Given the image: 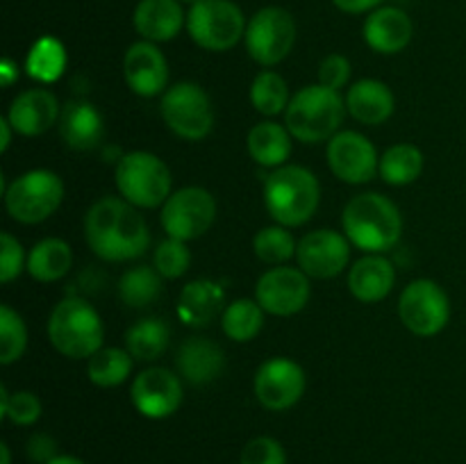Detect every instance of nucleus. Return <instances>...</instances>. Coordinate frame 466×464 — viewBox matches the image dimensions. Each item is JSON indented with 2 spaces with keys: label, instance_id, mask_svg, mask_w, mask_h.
<instances>
[{
  "label": "nucleus",
  "instance_id": "a878e982",
  "mask_svg": "<svg viewBox=\"0 0 466 464\" xmlns=\"http://www.w3.org/2000/svg\"><path fill=\"white\" fill-rule=\"evenodd\" d=\"M226 305V294L221 285L214 280H194L182 289L180 300H177V317L182 323L191 328L209 326L218 314H223Z\"/></svg>",
  "mask_w": 466,
  "mask_h": 464
},
{
  "label": "nucleus",
  "instance_id": "c9c22d12",
  "mask_svg": "<svg viewBox=\"0 0 466 464\" xmlns=\"http://www.w3.org/2000/svg\"><path fill=\"white\" fill-rule=\"evenodd\" d=\"M299 244L294 241L291 232L285 226H267L255 235L253 250L264 264H276L282 267L296 255Z\"/></svg>",
  "mask_w": 466,
  "mask_h": 464
},
{
  "label": "nucleus",
  "instance_id": "c85d7f7f",
  "mask_svg": "<svg viewBox=\"0 0 466 464\" xmlns=\"http://www.w3.org/2000/svg\"><path fill=\"white\" fill-rule=\"evenodd\" d=\"M171 341V328L164 318L148 317L139 318L126 332V348L139 362H155Z\"/></svg>",
  "mask_w": 466,
  "mask_h": 464
},
{
  "label": "nucleus",
  "instance_id": "dca6fc26",
  "mask_svg": "<svg viewBox=\"0 0 466 464\" xmlns=\"http://www.w3.org/2000/svg\"><path fill=\"white\" fill-rule=\"evenodd\" d=\"M132 405L146 419H167L182 405V380L164 367H150L132 382Z\"/></svg>",
  "mask_w": 466,
  "mask_h": 464
},
{
  "label": "nucleus",
  "instance_id": "20e7f679",
  "mask_svg": "<svg viewBox=\"0 0 466 464\" xmlns=\"http://www.w3.org/2000/svg\"><path fill=\"white\" fill-rule=\"evenodd\" d=\"M346 116V100L339 91L323 85L303 86L291 96L285 109V126L303 144L330 141Z\"/></svg>",
  "mask_w": 466,
  "mask_h": 464
},
{
  "label": "nucleus",
  "instance_id": "4c0bfd02",
  "mask_svg": "<svg viewBox=\"0 0 466 464\" xmlns=\"http://www.w3.org/2000/svg\"><path fill=\"white\" fill-rule=\"evenodd\" d=\"M153 264L167 280H176V277L185 276L187 268H189L191 264V253L189 248H187V241L168 237V239L162 241V244L157 246V250H155Z\"/></svg>",
  "mask_w": 466,
  "mask_h": 464
},
{
  "label": "nucleus",
  "instance_id": "ea45409f",
  "mask_svg": "<svg viewBox=\"0 0 466 464\" xmlns=\"http://www.w3.org/2000/svg\"><path fill=\"white\" fill-rule=\"evenodd\" d=\"M241 464H287L282 444L273 437H255L241 450Z\"/></svg>",
  "mask_w": 466,
  "mask_h": 464
},
{
  "label": "nucleus",
  "instance_id": "423d86ee",
  "mask_svg": "<svg viewBox=\"0 0 466 464\" xmlns=\"http://www.w3.org/2000/svg\"><path fill=\"white\" fill-rule=\"evenodd\" d=\"M114 180L121 198L135 207L155 209L171 196V171L164 159L146 150L123 155L114 171Z\"/></svg>",
  "mask_w": 466,
  "mask_h": 464
},
{
  "label": "nucleus",
  "instance_id": "6e6552de",
  "mask_svg": "<svg viewBox=\"0 0 466 464\" xmlns=\"http://www.w3.org/2000/svg\"><path fill=\"white\" fill-rule=\"evenodd\" d=\"M248 21L232 0H198L187 12V32L200 48L226 53L246 35Z\"/></svg>",
  "mask_w": 466,
  "mask_h": 464
},
{
  "label": "nucleus",
  "instance_id": "0eeeda50",
  "mask_svg": "<svg viewBox=\"0 0 466 464\" xmlns=\"http://www.w3.org/2000/svg\"><path fill=\"white\" fill-rule=\"evenodd\" d=\"M3 196L5 209L14 221L35 226L57 212L64 200V182L48 168H35L5 187Z\"/></svg>",
  "mask_w": 466,
  "mask_h": 464
},
{
  "label": "nucleus",
  "instance_id": "6ab92c4d",
  "mask_svg": "<svg viewBox=\"0 0 466 464\" xmlns=\"http://www.w3.org/2000/svg\"><path fill=\"white\" fill-rule=\"evenodd\" d=\"M59 103L53 91L36 86V89L21 91L12 100L7 112V121L14 130L23 136H39L48 132L59 121Z\"/></svg>",
  "mask_w": 466,
  "mask_h": 464
},
{
  "label": "nucleus",
  "instance_id": "79ce46f5",
  "mask_svg": "<svg viewBox=\"0 0 466 464\" xmlns=\"http://www.w3.org/2000/svg\"><path fill=\"white\" fill-rule=\"evenodd\" d=\"M350 80V62L339 53H332L319 64V85L341 91Z\"/></svg>",
  "mask_w": 466,
  "mask_h": 464
},
{
  "label": "nucleus",
  "instance_id": "72a5a7b5",
  "mask_svg": "<svg viewBox=\"0 0 466 464\" xmlns=\"http://www.w3.org/2000/svg\"><path fill=\"white\" fill-rule=\"evenodd\" d=\"M132 359L135 358L127 353V348H100L89 358L86 376L98 387H118L130 376Z\"/></svg>",
  "mask_w": 466,
  "mask_h": 464
},
{
  "label": "nucleus",
  "instance_id": "473e14b6",
  "mask_svg": "<svg viewBox=\"0 0 466 464\" xmlns=\"http://www.w3.org/2000/svg\"><path fill=\"white\" fill-rule=\"evenodd\" d=\"M27 76L35 77L41 85H50V82L59 80L66 68V50H64L62 41L55 36H41L36 44L32 45L27 53Z\"/></svg>",
  "mask_w": 466,
  "mask_h": 464
},
{
  "label": "nucleus",
  "instance_id": "39448f33",
  "mask_svg": "<svg viewBox=\"0 0 466 464\" xmlns=\"http://www.w3.org/2000/svg\"><path fill=\"white\" fill-rule=\"evenodd\" d=\"M48 339L64 358L89 359L96 350L103 348L105 328L94 305L77 296H68L50 312Z\"/></svg>",
  "mask_w": 466,
  "mask_h": 464
},
{
  "label": "nucleus",
  "instance_id": "aec40b11",
  "mask_svg": "<svg viewBox=\"0 0 466 464\" xmlns=\"http://www.w3.org/2000/svg\"><path fill=\"white\" fill-rule=\"evenodd\" d=\"M412 18L399 7H378L367 16L362 27L369 48L380 55H396L412 41Z\"/></svg>",
  "mask_w": 466,
  "mask_h": 464
},
{
  "label": "nucleus",
  "instance_id": "f704fd0d",
  "mask_svg": "<svg viewBox=\"0 0 466 464\" xmlns=\"http://www.w3.org/2000/svg\"><path fill=\"white\" fill-rule=\"evenodd\" d=\"M289 86L276 71H262L250 85V103L264 116H276L289 105Z\"/></svg>",
  "mask_w": 466,
  "mask_h": 464
},
{
  "label": "nucleus",
  "instance_id": "e433bc0d",
  "mask_svg": "<svg viewBox=\"0 0 466 464\" xmlns=\"http://www.w3.org/2000/svg\"><path fill=\"white\" fill-rule=\"evenodd\" d=\"M27 348V328L21 314L9 305H0V364L9 367L23 358Z\"/></svg>",
  "mask_w": 466,
  "mask_h": 464
},
{
  "label": "nucleus",
  "instance_id": "7ed1b4c3",
  "mask_svg": "<svg viewBox=\"0 0 466 464\" xmlns=\"http://www.w3.org/2000/svg\"><path fill=\"white\" fill-rule=\"evenodd\" d=\"M321 200V185L305 166L285 164L273 168L264 182V205L278 226L299 227L314 217Z\"/></svg>",
  "mask_w": 466,
  "mask_h": 464
},
{
  "label": "nucleus",
  "instance_id": "cd10ccee",
  "mask_svg": "<svg viewBox=\"0 0 466 464\" xmlns=\"http://www.w3.org/2000/svg\"><path fill=\"white\" fill-rule=\"evenodd\" d=\"M27 273L39 282H55L66 276L73 267V250L71 246L57 237L41 239L39 244L32 246L27 255Z\"/></svg>",
  "mask_w": 466,
  "mask_h": 464
},
{
  "label": "nucleus",
  "instance_id": "9b49d317",
  "mask_svg": "<svg viewBox=\"0 0 466 464\" xmlns=\"http://www.w3.org/2000/svg\"><path fill=\"white\" fill-rule=\"evenodd\" d=\"M162 226L168 237L194 241L203 237L217 218V200L203 187H185L168 196L162 205Z\"/></svg>",
  "mask_w": 466,
  "mask_h": 464
},
{
  "label": "nucleus",
  "instance_id": "f8f14e48",
  "mask_svg": "<svg viewBox=\"0 0 466 464\" xmlns=\"http://www.w3.org/2000/svg\"><path fill=\"white\" fill-rule=\"evenodd\" d=\"M399 317L414 335L432 337L449 323L451 300L435 280H414L400 294Z\"/></svg>",
  "mask_w": 466,
  "mask_h": 464
},
{
  "label": "nucleus",
  "instance_id": "09e8293b",
  "mask_svg": "<svg viewBox=\"0 0 466 464\" xmlns=\"http://www.w3.org/2000/svg\"><path fill=\"white\" fill-rule=\"evenodd\" d=\"M0 458H3V464H12V455H9V446L5 444H0Z\"/></svg>",
  "mask_w": 466,
  "mask_h": 464
},
{
  "label": "nucleus",
  "instance_id": "a18cd8bd",
  "mask_svg": "<svg viewBox=\"0 0 466 464\" xmlns=\"http://www.w3.org/2000/svg\"><path fill=\"white\" fill-rule=\"evenodd\" d=\"M0 73H3V86H12V82L18 77V68L9 59H5L3 66H0Z\"/></svg>",
  "mask_w": 466,
  "mask_h": 464
},
{
  "label": "nucleus",
  "instance_id": "a211bd4d",
  "mask_svg": "<svg viewBox=\"0 0 466 464\" xmlns=\"http://www.w3.org/2000/svg\"><path fill=\"white\" fill-rule=\"evenodd\" d=\"M123 77L137 96L153 98L164 91L168 82V64L162 50L153 41H137L123 57Z\"/></svg>",
  "mask_w": 466,
  "mask_h": 464
},
{
  "label": "nucleus",
  "instance_id": "f3484780",
  "mask_svg": "<svg viewBox=\"0 0 466 464\" xmlns=\"http://www.w3.org/2000/svg\"><path fill=\"white\" fill-rule=\"evenodd\" d=\"M300 271L317 280L339 276L350 259V241L337 230H314L299 241L296 248Z\"/></svg>",
  "mask_w": 466,
  "mask_h": 464
},
{
  "label": "nucleus",
  "instance_id": "9d476101",
  "mask_svg": "<svg viewBox=\"0 0 466 464\" xmlns=\"http://www.w3.org/2000/svg\"><path fill=\"white\" fill-rule=\"evenodd\" d=\"M246 50L262 66H276L296 44V21L285 7H262L246 25Z\"/></svg>",
  "mask_w": 466,
  "mask_h": 464
},
{
  "label": "nucleus",
  "instance_id": "ddd939ff",
  "mask_svg": "<svg viewBox=\"0 0 466 464\" xmlns=\"http://www.w3.org/2000/svg\"><path fill=\"white\" fill-rule=\"evenodd\" d=\"M305 371L299 362L289 358H271L255 373V396L262 408L271 412H285L294 408L305 394Z\"/></svg>",
  "mask_w": 466,
  "mask_h": 464
},
{
  "label": "nucleus",
  "instance_id": "7c9ffc66",
  "mask_svg": "<svg viewBox=\"0 0 466 464\" xmlns=\"http://www.w3.org/2000/svg\"><path fill=\"white\" fill-rule=\"evenodd\" d=\"M162 294V273L155 267H132L118 280V296L127 308H148Z\"/></svg>",
  "mask_w": 466,
  "mask_h": 464
},
{
  "label": "nucleus",
  "instance_id": "2eb2a0df",
  "mask_svg": "<svg viewBox=\"0 0 466 464\" xmlns=\"http://www.w3.org/2000/svg\"><path fill=\"white\" fill-rule=\"evenodd\" d=\"M309 294V276L300 268L276 267L268 268L255 287V300L262 305L264 312L273 317H291L299 314L308 305Z\"/></svg>",
  "mask_w": 466,
  "mask_h": 464
},
{
  "label": "nucleus",
  "instance_id": "49530a36",
  "mask_svg": "<svg viewBox=\"0 0 466 464\" xmlns=\"http://www.w3.org/2000/svg\"><path fill=\"white\" fill-rule=\"evenodd\" d=\"M12 123L7 121V116L5 118H0V132H3V141H0V150H3V153H7V148H9V144H12Z\"/></svg>",
  "mask_w": 466,
  "mask_h": 464
},
{
  "label": "nucleus",
  "instance_id": "58836bf2",
  "mask_svg": "<svg viewBox=\"0 0 466 464\" xmlns=\"http://www.w3.org/2000/svg\"><path fill=\"white\" fill-rule=\"evenodd\" d=\"M0 417L9 419L16 426H32L41 417V400L32 391H16L9 394L7 405L0 409Z\"/></svg>",
  "mask_w": 466,
  "mask_h": 464
},
{
  "label": "nucleus",
  "instance_id": "8fccbe9b",
  "mask_svg": "<svg viewBox=\"0 0 466 464\" xmlns=\"http://www.w3.org/2000/svg\"><path fill=\"white\" fill-rule=\"evenodd\" d=\"M180 3H189V5H194V3H198V0H180Z\"/></svg>",
  "mask_w": 466,
  "mask_h": 464
},
{
  "label": "nucleus",
  "instance_id": "b1692460",
  "mask_svg": "<svg viewBox=\"0 0 466 464\" xmlns=\"http://www.w3.org/2000/svg\"><path fill=\"white\" fill-rule=\"evenodd\" d=\"M396 268L385 255L369 253L353 264L349 273V289L362 303H378L394 289Z\"/></svg>",
  "mask_w": 466,
  "mask_h": 464
},
{
  "label": "nucleus",
  "instance_id": "5701e85b",
  "mask_svg": "<svg viewBox=\"0 0 466 464\" xmlns=\"http://www.w3.org/2000/svg\"><path fill=\"white\" fill-rule=\"evenodd\" d=\"M59 135L73 150L98 148L105 136V121L86 100H71L59 114Z\"/></svg>",
  "mask_w": 466,
  "mask_h": 464
},
{
  "label": "nucleus",
  "instance_id": "1a4fd4ad",
  "mask_svg": "<svg viewBox=\"0 0 466 464\" xmlns=\"http://www.w3.org/2000/svg\"><path fill=\"white\" fill-rule=\"evenodd\" d=\"M162 116L180 139L200 141L212 132L214 107L208 91L196 82H177L162 96Z\"/></svg>",
  "mask_w": 466,
  "mask_h": 464
},
{
  "label": "nucleus",
  "instance_id": "f257e3e1",
  "mask_svg": "<svg viewBox=\"0 0 466 464\" xmlns=\"http://www.w3.org/2000/svg\"><path fill=\"white\" fill-rule=\"evenodd\" d=\"M85 239L105 262H127L146 253L150 232L135 205L126 198L105 196L86 212Z\"/></svg>",
  "mask_w": 466,
  "mask_h": 464
},
{
  "label": "nucleus",
  "instance_id": "f03ea898",
  "mask_svg": "<svg viewBox=\"0 0 466 464\" xmlns=\"http://www.w3.org/2000/svg\"><path fill=\"white\" fill-rule=\"evenodd\" d=\"M346 239L367 253H385L399 244L403 235V217L394 200L369 191L349 200L341 214Z\"/></svg>",
  "mask_w": 466,
  "mask_h": 464
},
{
  "label": "nucleus",
  "instance_id": "c756f323",
  "mask_svg": "<svg viewBox=\"0 0 466 464\" xmlns=\"http://www.w3.org/2000/svg\"><path fill=\"white\" fill-rule=\"evenodd\" d=\"M423 171V153L414 144H396L387 148L380 157L382 180L391 187L412 185Z\"/></svg>",
  "mask_w": 466,
  "mask_h": 464
},
{
  "label": "nucleus",
  "instance_id": "2f4dec72",
  "mask_svg": "<svg viewBox=\"0 0 466 464\" xmlns=\"http://www.w3.org/2000/svg\"><path fill=\"white\" fill-rule=\"evenodd\" d=\"M264 326V309L258 300L239 298L232 300L221 314V328L228 339L250 341L259 335Z\"/></svg>",
  "mask_w": 466,
  "mask_h": 464
},
{
  "label": "nucleus",
  "instance_id": "393cba45",
  "mask_svg": "<svg viewBox=\"0 0 466 464\" xmlns=\"http://www.w3.org/2000/svg\"><path fill=\"white\" fill-rule=\"evenodd\" d=\"M394 105L396 100L390 86L373 77L355 82L346 94V109L355 121L364 123V126L385 123L394 114Z\"/></svg>",
  "mask_w": 466,
  "mask_h": 464
},
{
  "label": "nucleus",
  "instance_id": "a19ab883",
  "mask_svg": "<svg viewBox=\"0 0 466 464\" xmlns=\"http://www.w3.org/2000/svg\"><path fill=\"white\" fill-rule=\"evenodd\" d=\"M23 264H27L21 241L9 232H0V282H12L21 276Z\"/></svg>",
  "mask_w": 466,
  "mask_h": 464
},
{
  "label": "nucleus",
  "instance_id": "37998d69",
  "mask_svg": "<svg viewBox=\"0 0 466 464\" xmlns=\"http://www.w3.org/2000/svg\"><path fill=\"white\" fill-rule=\"evenodd\" d=\"M55 450H57V444H55L53 437L44 435V432H39V435H32L30 441H27V455H30L32 462L48 464L50 459L57 455Z\"/></svg>",
  "mask_w": 466,
  "mask_h": 464
},
{
  "label": "nucleus",
  "instance_id": "4be33fe9",
  "mask_svg": "<svg viewBox=\"0 0 466 464\" xmlns=\"http://www.w3.org/2000/svg\"><path fill=\"white\" fill-rule=\"evenodd\" d=\"M132 23L141 39L162 44L180 35L182 25H187V14L180 0H139Z\"/></svg>",
  "mask_w": 466,
  "mask_h": 464
},
{
  "label": "nucleus",
  "instance_id": "bb28decb",
  "mask_svg": "<svg viewBox=\"0 0 466 464\" xmlns=\"http://www.w3.org/2000/svg\"><path fill=\"white\" fill-rule=\"evenodd\" d=\"M246 146L253 162H258L259 166L280 168L291 155V132L280 123L262 121L250 127Z\"/></svg>",
  "mask_w": 466,
  "mask_h": 464
},
{
  "label": "nucleus",
  "instance_id": "de8ad7c7",
  "mask_svg": "<svg viewBox=\"0 0 466 464\" xmlns=\"http://www.w3.org/2000/svg\"><path fill=\"white\" fill-rule=\"evenodd\" d=\"M48 464H85V462L77 458H73V455H55Z\"/></svg>",
  "mask_w": 466,
  "mask_h": 464
},
{
  "label": "nucleus",
  "instance_id": "c03bdc74",
  "mask_svg": "<svg viewBox=\"0 0 466 464\" xmlns=\"http://www.w3.org/2000/svg\"><path fill=\"white\" fill-rule=\"evenodd\" d=\"M332 3H335L337 9L346 14H364L380 7L382 0H332Z\"/></svg>",
  "mask_w": 466,
  "mask_h": 464
},
{
  "label": "nucleus",
  "instance_id": "412c9836",
  "mask_svg": "<svg viewBox=\"0 0 466 464\" xmlns=\"http://www.w3.org/2000/svg\"><path fill=\"white\" fill-rule=\"evenodd\" d=\"M223 367H226V355L221 346L208 337H189L182 341L176 353L177 376L191 385H209L221 376Z\"/></svg>",
  "mask_w": 466,
  "mask_h": 464
},
{
  "label": "nucleus",
  "instance_id": "4468645a",
  "mask_svg": "<svg viewBox=\"0 0 466 464\" xmlns=\"http://www.w3.org/2000/svg\"><path fill=\"white\" fill-rule=\"evenodd\" d=\"M328 166L349 185H364L373 180L380 168V157L371 141L355 130H341L328 141Z\"/></svg>",
  "mask_w": 466,
  "mask_h": 464
}]
</instances>
